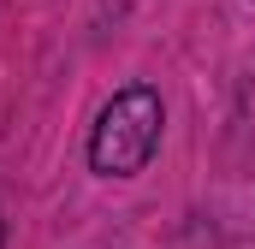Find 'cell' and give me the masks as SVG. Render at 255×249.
<instances>
[{"instance_id": "cell-1", "label": "cell", "mask_w": 255, "mask_h": 249, "mask_svg": "<svg viewBox=\"0 0 255 249\" xmlns=\"http://www.w3.org/2000/svg\"><path fill=\"white\" fill-rule=\"evenodd\" d=\"M160 124H166L160 89H148V83L119 89L101 107L95 130H89V166L101 178H136L154 160V148H160Z\"/></svg>"}, {"instance_id": "cell-2", "label": "cell", "mask_w": 255, "mask_h": 249, "mask_svg": "<svg viewBox=\"0 0 255 249\" xmlns=\"http://www.w3.org/2000/svg\"><path fill=\"white\" fill-rule=\"evenodd\" d=\"M0 244H6V226H0Z\"/></svg>"}]
</instances>
